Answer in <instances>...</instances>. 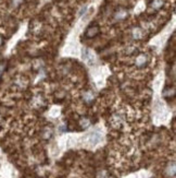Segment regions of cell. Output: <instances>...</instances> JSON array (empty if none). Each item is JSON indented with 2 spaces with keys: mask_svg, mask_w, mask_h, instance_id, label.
<instances>
[{
  "mask_svg": "<svg viewBox=\"0 0 176 178\" xmlns=\"http://www.w3.org/2000/svg\"><path fill=\"white\" fill-rule=\"evenodd\" d=\"M101 140H102V136H101L100 132L97 131V130L88 134L86 136V138H85V142H86L87 145H89V146H96L97 144H99L101 142Z\"/></svg>",
  "mask_w": 176,
  "mask_h": 178,
  "instance_id": "1",
  "label": "cell"
},
{
  "mask_svg": "<svg viewBox=\"0 0 176 178\" xmlns=\"http://www.w3.org/2000/svg\"><path fill=\"white\" fill-rule=\"evenodd\" d=\"M100 34V26H99L98 23H91L87 26V29L85 30L84 36L88 39H91V38H95L96 36H98Z\"/></svg>",
  "mask_w": 176,
  "mask_h": 178,
  "instance_id": "2",
  "label": "cell"
},
{
  "mask_svg": "<svg viewBox=\"0 0 176 178\" xmlns=\"http://www.w3.org/2000/svg\"><path fill=\"white\" fill-rule=\"evenodd\" d=\"M128 17V11L124 8H119V10H116V12L114 13V19L116 21H122V20L126 19Z\"/></svg>",
  "mask_w": 176,
  "mask_h": 178,
  "instance_id": "3",
  "label": "cell"
},
{
  "mask_svg": "<svg viewBox=\"0 0 176 178\" xmlns=\"http://www.w3.org/2000/svg\"><path fill=\"white\" fill-rule=\"evenodd\" d=\"M82 55H83V59L85 60L88 64L91 65L94 62V55H92L91 50L88 48H83V51H82Z\"/></svg>",
  "mask_w": 176,
  "mask_h": 178,
  "instance_id": "4",
  "label": "cell"
},
{
  "mask_svg": "<svg viewBox=\"0 0 176 178\" xmlns=\"http://www.w3.org/2000/svg\"><path fill=\"white\" fill-rule=\"evenodd\" d=\"M147 62H148V58H147L145 54H141V55H139L138 57L136 58V65L138 67H145Z\"/></svg>",
  "mask_w": 176,
  "mask_h": 178,
  "instance_id": "5",
  "label": "cell"
},
{
  "mask_svg": "<svg viewBox=\"0 0 176 178\" xmlns=\"http://www.w3.org/2000/svg\"><path fill=\"white\" fill-rule=\"evenodd\" d=\"M163 4H164L163 0H152V2H151V7H152L153 9H155V10L161 9L162 7H163Z\"/></svg>",
  "mask_w": 176,
  "mask_h": 178,
  "instance_id": "6",
  "label": "cell"
},
{
  "mask_svg": "<svg viewBox=\"0 0 176 178\" xmlns=\"http://www.w3.org/2000/svg\"><path fill=\"white\" fill-rule=\"evenodd\" d=\"M83 98H84V101H85V102H87V103L92 102V101H94V98H95L94 93H92V92H90V91L85 92L84 95H83Z\"/></svg>",
  "mask_w": 176,
  "mask_h": 178,
  "instance_id": "7",
  "label": "cell"
},
{
  "mask_svg": "<svg viewBox=\"0 0 176 178\" xmlns=\"http://www.w3.org/2000/svg\"><path fill=\"white\" fill-rule=\"evenodd\" d=\"M175 95V91L174 90H171V87H166V89H164L163 91V96L165 98H170V97H173V96Z\"/></svg>",
  "mask_w": 176,
  "mask_h": 178,
  "instance_id": "8",
  "label": "cell"
},
{
  "mask_svg": "<svg viewBox=\"0 0 176 178\" xmlns=\"http://www.w3.org/2000/svg\"><path fill=\"white\" fill-rule=\"evenodd\" d=\"M80 123H81V126L84 128H87L88 126H90V121H89V119H87V118H82L80 121Z\"/></svg>",
  "mask_w": 176,
  "mask_h": 178,
  "instance_id": "9",
  "label": "cell"
},
{
  "mask_svg": "<svg viewBox=\"0 0 176 178\" xmlns=\"http://www.w3.org/2000/svg\"><path fill=\"white\" fill-rule=\"evenodd\" d=\"M134 37L136 38V39H139V38H141V33H140V30H139V29H135V31H134Z\"/></svg>",
  "mask_w": 176,
  "mask_h": 178,
  "instance_id": "10",
  "label": "cell"
},
{
  "mask_svg": "<svg viewBox=\"0 0 176 178\" xmlns=\"http://www.w3.org/2000/svg\"><path fill=\"white\" fill-rule=\"evenodd\" d=\"M23 1H24V0H12V4L14 7H17V6H20L21 3H23Z\"/></svg>",
  "mask_w": 176,
  "mask_h": 178,
  "instance_id": "11",
  "label": "cell"
},
{
  "mask_svg": "<svg viewBox=\"0 0 176 178\" xmlns=\"http://www.w3.org/2000/svg\"><path fill=\"white\" fill-rule=\"evenodd\" d=\"M4 69H6V64H4V62H3V64H0V78H1Z\"/></svg>",
  "mask_w": 176,
  "mask_h": 178,
  "instance_id": "12",
  "label": "cell"
},
{
  "mask_svg": "<svg viewBox=\"0 0 176 178\" xmlns=\"http://www.w3.org/2000/svg\"><path fill=\"white\" fill-rule=\"evenodd\" d=\"M86 10H87V7L85 6L84 8H82V10L80 11V14H78V15H80V17H82L83 14H85V13H86Z\"/></svg>",
  "mask_w": 176,
  "mask_h": 178,
  "instance_id": "13",
  "label": "cell"
},
{
  "mask_svg": "<svg viewBox=\"0 0 176 178\" xmlns=\"http://www.w3.org/2000/svg\"><path fill=\"white\" fill-rule=\"evenodd\" d=\"M2 43H3V38H2L1 36H0V46L2 45Z\"/></svg>",
  "mask_w": 176,
  "mask_h": 178,
  "instance_id": "14",
  "label": "cell"
}]
</instances>
